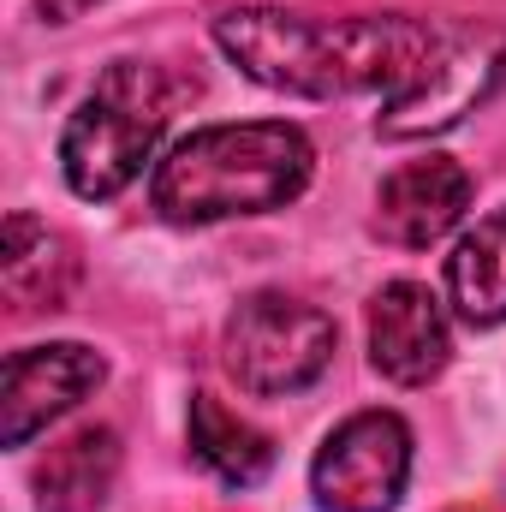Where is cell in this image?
I'll return each instance as SVG.
<instances>
[{
    "label": "cell",
    "instance_id": "5bb4252c",
    "mask_svg": "<svg viewBox=\"0 0 506 512\" xmlns=\"http://www.w3.org/2000/svg\"><path fill=\"white\" fill-rule=\"evenodd\" d=\"M36 6H42V18H48V24H72V18H78V12H90L96 0H36Z\"/></svg>",
    "mask_w": 506,
    "mask_h": 512
},
{
    "label": "cell",
    "instance_id": "9c48e42d",
    "mask_svg": "<svg viewBox=\"0 0 506 512\" xmlns=\"http://www.w3.org/2000/svg\"><path fill=\"white\" fill-rule=\"evenodd\" d=\"M465 209H471V173L459 161H447V155L405 161L376 191V233L399 251H429L435 239H447L459 227Z\"/></svg>",
    "mask_w": 506,
    "mask_h": 512
},
{
    "label": "cell",
    "instance_id": "7a4b0ae2",
    "mask_svg": "<svg viewBox=\"0 0 506 512\" xmlns=\"http://www.w3.org/2000/svg\"><path fill=\"white\" fill-rule=\"evenodd\" d=\"M316 167L310 137L286 120H256V126H209L191 131L149 179V203L161 221L203 227L227 215H268L304 197Z\"/></svg>",
    "mask_w": 506,
    "mask_h": 512
},
{
    "label": "cell",
    "instance_id": "52a82bcc",
    "mask_svg": "<svg viewBox=\"0 0 506 512\" xmlns=\"http://www.w3.org/2000/svg\"><path fill=\"white\" fill-rule=\"evenodd\" d=\"M102 382H108L102 352H90L78 340L12 352L6 358V387H0V441L24 447L30 435H42L54 417H66L78 399H90Z\"/></svg>",
    "mask_w": 506,
    "mask_h": 512
},
{
    "label": "cell",
    "instance_id": "8992f818",
    "mask_svg": "<svg viewBox=\"0 0 506 512\" xmlns=\"http://www.w3.org/2000/svg\"><path fill=\"white\" fill-rule=\"evenodd\" d=\"M405 477H411V429L393 411L346 417L310 465V489L322 512H393Z\"/></svg>",
    "mask_w": 506,
    "mask_h": 512
},
{
    "label": "cell",
    "instance_id": "3957f363",
    "mask_svg": "<svg viewBox=\"0 0 506 512\" xmlns=\"http://www.w3.org/2000/svg\"><path fill=\"white\" fill-rule=\"evenodd\" d=\"M179 84L149 66V60H114L96 90L84 96V108L72 114V126L60 137V167L66 185L90 203L120 197L131 179L143 173V161L155 155L161 131L179 108Z\"/></svg>",
    "mask_w": 506,
    "mask_h": 512
},
{
    "label": "cell",
    "instance_id": "277c9868",
    "mask_svg": "<svg viewBox=\"0 0 506 512\" xmlns=\"http://www.w3.org/2000/svg\"><path fill=\"white\" fill-rule=\"evenodd\" d=\"M334 346H340L334 316L286 292H251L227 322V370L256 399L310 387L334 364Z\"/></svg>",
    "mask_w": 506,
    "mask_h": 512
},
{
    "label": "cell",
    "instance_id": "30bf717a",
    "mask_svg": "<svg viewBox=\"0 0 506 512\" xmlns=\"http://www.w3.org/2000/svg\"><path fill=\"white\" fill-rule=\"evenodd\" d=\"M78 280V256L60 233H48L36 215H6V239H0V286L6 304L18 316L30 310H60L72 298Z\"/></svg>",
    "mask_w": 506,
    "mask_h": 512
},
{
    "label": "cell",
    "instance_id": "4fadbf2b",
    "mask_svg": "<svg viewBox=\"0 0 506 512\" xmlns=\"http://www.w3.org/2000/svg\"><path fill=\"white\" fill-rule=\"evenodd\" d=\"M191 447H197V459H203L221 483H233V489L262 483L268 465H274L268 435L251 429L245 417H233L215 393H197V399H191Z\"/></svg>",
    "mask_w": 506,
    "mask_h": 512
},
{
    "label": "cell",
    "instance_id": "7c38bea8",
    "mask_svg": "<svg viewBox=\"0 0 506 512\" xmlns=\"http://www.w3.org/2000/svg\"><path fill=\"white\" fill-rule=\"evenodd\" d=\"M447 298L471 328L506 322V209L477 221L447 256Z\"/></svg>",
    "mask_w": 506,
    "mask_h": 512
},
{
    "label": "cell",
    "instance_id": "5b68a950",
    "mask_svg": "<svg viewBox=\"0 0 506 512\" xmlns=\"http://www.w3.org/2000/svg\"><path fill=\"white\" fill-rule=\"evenodd\" d=\"M501 78H506V42L495 30H441L423 72L399 96H387L376 131L393 137V143L447 131L453 120H465Z\"/></svg>",
    "mask_w": 506,
    "mask_h": 512
},
{
    "label": "cell",
    "instance_id": "ba28073f",
    "mask_svg": "<svg viewBox=\"0 0 506 512\" xmlns=\"http://www.w3.org/2000/svg\"><path fill=\"white\" fill-rule=\"evenodd\" d=\"M447 358H453V334H447L441 298L417 280L381 286L370 304V364L387 382L423 387L447 370Z\"/></svg>",
    "mask_w": 506,
    "mask_h": 512
},
{
    "label": "cell",
    "instance_id": "6da1fadb",
    "mask_svg": "<svg viewBox=\"0 0 506 512\" xmlns=\"http://www.w3.org/2000/svg\"><path fill=\"white\" fill-rule=\"evenodd\" d=\"M215 42L256 84L334 102L358 90L399 96L435 54L441 30L423 18H304L280 6H233L215 18Z\"/></svg>",
    "mask_w": 506,
    "mask_h": 512
},
{
    "label": "cell",
    "instance_id": "8fae6325",
    "mask_svg": "<svg viewBox=\"0 0 506 512\" xmlns=\"http://www.w3.org/2000/svg\"><path fill=\"white\" fill-rule=\"evenodd\" d=\"M114 477H120V435L114 429H78L36 471V512H102Z\"/></svg>",
    "mask_w": 506,
    "mask_h": 512
}]
</instances>
